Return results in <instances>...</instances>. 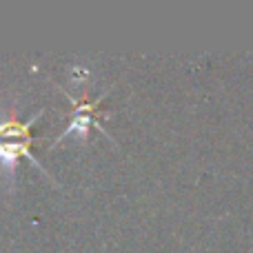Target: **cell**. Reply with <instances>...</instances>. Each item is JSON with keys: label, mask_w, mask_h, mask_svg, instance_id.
<instances>
[{"label": "cell", "mask_w": 253, "mask_h": 253, "mask_svg": "<svg viewBox=\"0 0 253 253\" xmlns=\"http://www.w3.org/2000/svg\"><path fill=\"white\" fill-rule=\"evenodd\" d=\"M29 144L31 142H25V140H20V142H0V167H4L7 171H13L18 158L27 156L36 167H38V169H42V165H40V162L36 160L34 153L29 151Z\"/></svg>", "instance_id": "cell-1"}]
</instances>
